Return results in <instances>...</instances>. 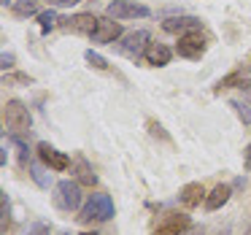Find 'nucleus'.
<instances>
[{
  "instance_id": "1",
  "label": "nucleus",
  "mask_w": 251,
  "mask_h": 235,
  "mask_svg": "<svg viewBox=\"0 0 251 235\" xmlns=\"http://www.w3.org/2000/svg\"><path fill=\"white\" fill-rule=\"evenodd\" d=\"M3 125H6L8 130L14 132V135L30 132V125H33V119H30L27 105H25L22 100H8V103L3 105Z\"/></svg>"
},
{
  "instance_id": "2",
  "label": "nucleus",
  "mask_w": 251,
  "mask_h": 235,
  "mask_svg": "<svg viewBox=\"0 0 251 235\" xmlns=\"http://www.w3.org/2000/svg\"><path fill=\"white\" fill-rule=\"evenodd\" d=\"M114 219V200L108 195H92L84 203L81 213H78V222L89 224V222H108Z\"/></svg>"
},
{
  "instance_id": "3",
  "label": "nucleus",
  "mask_w": 251,
  "mask_h": 235,
  "mask_svg": "<svg viewBox=\"0 0 251 235\" xmlns=\"http://www.w3.org/2000/svg\"><path fill=\"white\" fill-rule=\"evenodd\" d=\"M81 200H84V195H81V184L78 181L65 179L54 186V206L62 208V211H78Z\"/></svg>"
},
{
  "instance_id": "4",
  "label": "nucleus",
  "mask_w": 251,
  "mask_h": 235,
  "mask_svg": "<svg viewBox=\"0 0 251 235\" xmlns=\"http://www.w3.org/2000/svg\"><path fill=\"white\" fill-rule=\"evenodd\" d=\"M205 49H208V38L200 30L178 35V44H176V52H178V57H184V60H200V57L205 54Z\"/></svg>"
},
{
  "instance_id": "5",
  "label": "nucleus",
  "mask_w": 251,
  "mask_h": 235,
  "mask_svg": "<svg viewBox=\"0 0 251 235\" xmlns=\"http://www.w3.org/2000/svg\"><path fill=\"white\" fill-rule=\"evenodd\" d=\"M232 87H240V89H251V52L246 57V62H240V68H235L232 73H227L224 78H219L213 92L222 95L224 89H232Z\"/></svg>"
},
{
  "instance_id": "6",
  "label": "nucleus",
  "mask_w": 251,
  "mask_h": 235,
  "mask_svg": "<svg viewBox=\"0 0 251 235\" xmlns=\"http://www.w3.org/2000/svg\"><path fill=\"white\" fill-rule=\"evenodd\" d=\"M108 17H114V19H146V17H151V8L143 6V3H135V0H111Z\"/></svg>"
},
{
  "instance_id": "7",
  "label": "nucleus",
  "mask_w": 251,
  "mask_h": 235,
  "mask_svg": "<svg viewBox=\"0 0 251 235\" xmlns=\"http://www.w3.org/2000/svg\"><path fill=\"white\" fill-rule=\"evenodd\" d=\"M89 38H92V44H114L122 38V25L114 17H98V27Z\"/></svg>"
},
{
  "instance_id": "8",
  "label": "nucleus",
  "mask_w": 251,
  "mask_h": 235,
  "mask_svg": "<svg viewBox=\"0 0 251 235\" xmlns=\"http://www.w3.org/2000/svg\"><path fill=\"white\" fill-rule=\"evenodd\" d=\"M60 27L76 35H92L95 27H98V17H92V14H73V17L60 19Z\"/></svg>"
},
{
  "instance_id": "9",
  "label": "nucleus",
  "mask_w": 251,
  "mask_h": 235,
  "mask_svg": "<svg viewBox=\"0 0 251 235\" xmlns=\"http://www.w3.org/2000/svg\"><path fill=\"white\" fill-rule=\"evenodd\" d=\"M146 46H149V33L146 30H135V33L122 35L119 52L125 57H130V60H135V57H141L143 52H146Z\"/></svg>"
},
{
  "instance_id": "10",
  "label": "nucleus",
  "mask_w": 251,
  "mask_h": 235,
  "mask_svg": "<svg viewBox=\"0 0 251 235\" xmlns=\"http://www.w3.org/2000/svg\"><path fill=\"white\" fill-rule=\"evenodd\" d=\"M38 159L49 170H68V165H71V159H68L65 152H57V149L51 146V143H46V141L38 143Z\"/></svg>"
},
{
  "instance_id": "11",
  "label": "nucleus",
  "mask_w": 251,
  "mask_h": 235,
  "mask_svg": "<svg viewBox=\"0 0 251 235\" xmlns=\"http://www.w3.org/2000/svg\"><path fill=\"white\" fill-rule=\"evenodd\" d=\"M184 230H189V216L186 213H168L157 224L154 235H184Z\"/></svg>"
},
{
  "instance_id": "12",
  "label": "nucleus",
  "mask_w": 251,
  "mask_h": 235,
  "mask_svg": "<svg viewBox=\"0 0 251 235\" xmlns=\"http://www.w3.org/2000/svg\"><path fill=\"white\" fill-rule=\"evenodd\" d=\"M202 22L197 17H168L162 22V30L165 33H173V35H184V33H192V30H200Z\"/></svg>"
},
{
  "instance_id": "13",
  "label": "nucleus",
  "mask_w": 251,
  "mask_h": 235,
  "mask_svg": "<svg viewBox=\"0 0 251 235\" xmlns=\"http://www.w3.org/2000/svg\"><path fill=\"white\" fill-rule=\"evenodd\" d=\"M205 186L200 184V181H192V184H184L178 192V200L184 203L186 208H197L200 203H205Z\"/></svg>"
},
{
  "instance_id": "14",
  "label": "nucleus",
  "mask_w": 251,
  "mask_h": 235,
  "mask_svg": "<svg viewBox=\"0 0 251 235\" xmlns=\"http://www.w3.org/2000/svg\"><path fill=\"white\" fill-rule=\"evenodd\" d=\"M170 57H173V52H170L165 44H149L146 52H143V60H146V65H151V68L168 65Z\"/></svg>"
},
{
  "instance_id": "15",
  "label": "nucleus",
  "mask_w": 251,
  "mask_h": 235,
  "mask_svg": "<svg viewBox=\"0 0 251 235\" xmlns=\"http://www.w3.org/2000/svg\"><path fill=\"white\" fill-rule=\"evenodd\" d=\"M229 195H232V186L229 184H216L211 192H208V197H205V208L208 211H219V208L229 200Z\"/></svg>"
},
{
  "instance_id": "16",
  "label": "nucleus",
  "mask_w": 251,
  "mask_h": 235,
  "mask_svg": "<svg viewBox=\"0 0 251 235\" xmlns=\"http://www.w3.org/2000/svg\"><path fill=\"white\" fill-rule=\"evenodd\" d=\"M38 0H17L14 3V17L25 19V17H38Z\"/></svg>"
},
{
  "instance_id": "17",
  "label": "nucleus",
  "mask_w": 251,
  "mask_h": 235,
  "mask_svg": "<svg viewBox=\"0 0 251 235\" xmlns=\"http://www.w3.org/2000/svg\"><path fill=\"white\" fill-rule=\"evenodd\" d=\"M30 176H33V181L41 186V189H49L51 176L46 173V165L44 162H30Z\"/></svg>"
},
{
  "instance_id": "18",
  "label": "nucleus",
  "mask_w": 251,
  "mask_h": 235,
  "mask_svg": "<svg viewBox=\"0 0 251 235\" xmlns=\"http://www.w3.org/2000/svg\"><path fill=\"white\" fill-rule=\"evenodd\" d=\"M76 179H78V184H87V186L98 184V176L92 173V168H89L84 159H78V162H76Z\"/></svg>"
},
{
  "instance_id": "19",
  "label": "nucleus",
  "mask_w": 251,
  "mask_h": 235,
  "mask_svg": "<svg viewBox=\"0 0 251 235\" xmlns=\"http://www.w3.org/2000/svg\"><path fill=\"white\" fill-rule=\"evenodd\" d=\"M84 57H87V62L89 65L95 68V71H103V73H108L111 71V65H108V60H105V57H100L98 52H92V49H87L84 52Z\"/></svg>"
},
{
  "instance_id": "20",
  "label": "nucleus",
  "mask_w": 251,
  "mask_h": 235,
  "mask_svg": "<svg viewBox=\"0 0 251 235\" xmlns=\"http://www.w3.org/2000/svg\"><path fill=\"white\" fill-rule=\"evenodd\" d=\"M38 22H41V30H44V33H49V30L57 27L60 17H57L54 11H41V14H38Z\"/></svg>"
},
{
  "instance_id": "21",
  "label": "nucleus",
  "mask_w": 251,
  "mask_h": 235,
  "mask_svg": "<svg viewBox=\"0 0 251 235\" xmlns=\"http://www.w3.org/2000/svg\"><path fill=\"white\" fill-rule=\"evenodd\" d=\"M0 230H3V235H6V230H8V197H6V192H0Z\"/></svg>"
},
{
  "instance_id": "22",
  "label": "nucleus",
  "mask_w": 251,
  "mask_h": 235,
  "mask_svg": "<svg viewBox=\"0 0 251 235\" xmlns=\"http://www.w3.org/2000/svg\"><path fill=\"white\" fill-rule=\"evenodd\" d=\"M235 108V114H238V119L243 122V125H251V108L249 105H243V103H238V100H232V103H229Z\"/></svg>"
},
{
  "instance_id": "23",
  "label": "nucleus",
  "mask_w": 251,
  "mask_h": 235,
  "mask_svg": "<svg viewBox=\"0 0 251 235\" xmlns=\"http://www.w3.org/2000/svg\"><path fill=\"white\" fill-rule=\"evenodd\" d=\"M146 127H149V132H151L154 138H162V141H168V135H165V130H162V125H159V122L149 119V122H146Z\"/></svg>"
},
{
  "instance_id": "24",
  "label": "nucleus",
  "mask_w": 251,
  "mask_h": 235,
  "mask_svg": "<svg viewBox=\"0 0 251 235\" xmlns=\"http://www.w3.org/2000/svg\"><path fill=\"white\" fill-rule=\"evenodd\" d=\"M0 62H3V71H8V68H14V54H11V52H3V57H0Z\"/></svg>"
},
{
  "instance_id": "25",
  "label": "nucleus",
  "mask_w": 251,
  "mask_h": 235,
  "mask_svg": "<svg viewBox=\"0 0 251 235\" xmlns=\"http://www.w3.org/2000/svg\"><path fill=\"white\" fill-rule=\"evenodd\" d=\"M243 162H246V170H251V143L246 146V152H243Z\"/></svg>"
},
{
  "instance_id": "26",
  "label": "nucleus",
  "mask_w": 251,
  "mask_h": 235,
  "mask_svg": "<svg viewBox=\"0 0 251 235\" xmlns=\"http://www.w3.org/2000/svg\"><path fill=\"white\" fill-rule=\"evenodd\" d=\"M46 3H51V6H73L78 0H46Z\"/></svg>"
},
{
  "instance_id": "27",
  "label": "nucleus",
  "mask_w": 251,
  "mask_h": 235,
  "mask_svg": "<svg viewBox=\"0 0 251 235\" xmlns=\"http://www.w3.org/2000/svg\"><path fill=\"white\" fill-rule=\"evenodd\" d=\"M33 235H46V233H44V230H35V233H33Z\"/></svg>"
},
{
  "instance_id": "28",
  "label": "nucleus",
  "mask_w": 251,
  "mask_h": 235,
  "mask_svg": "<svg viewBox=\"0 0 251 235\" xmlns=\"http://www.w3.org/2000/svg\"><path fill=\"white\" fill-rule=\"evenodd\" d=\"M0 3H3V6H8V3H11V0H0Z\"/></svg>"
},
{
  "instance_id": "29",
  "label": "nucleus",
  "mask_w": 251,
  "mask_h": 235,
  "mask_svg": "<svg viewBox=\"0 0 251 235\" xmlns=\"http://www.w3.org/2000/svg\"><path fill=\"white\" fill-rule=\"evenodd\" d=\"M246 235H251V224H249V230H246Z\"/></svg>"
}]
</instances>
